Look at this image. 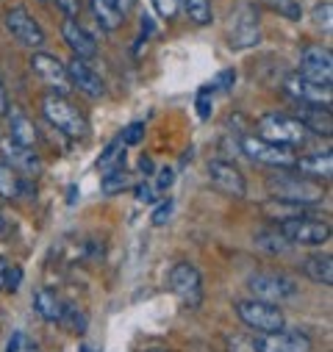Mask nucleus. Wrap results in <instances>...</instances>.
I'll return each mask as SVG.
<instances>
[{
	"label": "nucleus",
	"mask_w": 333,
	"mask_h": 352,
	"mask_svg": "<svg viewBox=\"0 0 333 352\" xmlns=\"http://www.w3.org/2000/svg\"><path fill=\"white\" fill-rule=\"evenodd\" d=\"M267 189L275 200H286L294 206H316L325 200V189L322 184L305 178L300 172H289V169H278L272 178L267 181Z\"/></svg>",
	"instance_id": "f257e3e1"
},
{
	"label": "nucleus",
	"mask_w": 333,
	"mask_h": 352,
	"mask_svg": "<svg viewBox=\"0 0 333 352\" xmlns=\"http://www.w3.org/2000/svg\"><path fill=\"white\" fill-rule=\"evenodd\" d=\"M42 114H45V120H47L56 131H61V133L69 136V139H83V136L89 133L87 117H83L64 95L47 92V95L42 98Z\"/></svg>",
	"instance_id": "f03ea898"
},
{
	"label": "nucleus",
	"mask_w": 333,
	"mask_h": 352,
	"mask_svg": "<svg viewBox=\"0 0 333 352\" xmlns=\"http://www.w3.org/2000/svg\"><path fill=\"white\" fill-rule=\"evenodd\" d=\"M166 283H170V292L175 294V300L184 308L195 311V308L203 305V275H200V270L195 267V263L178 261L170 270V275H166Z\"/></svg>",
	"instance_id": "7ed1b4c3"
},
{
	"label": "nucleus",
	"mask_w": 333,
	"mask_h": 352,
	"mask_svg": "<svg viewBox=\"0 0 333 352\" xmlns=\"http://www.w3.org/2000/svg\"><path fill=\"white\" fill-rule=\"evenodd\" d=\"M236 316L256 333H275V330L286 327V316L278 305H270V302H261L253 297L236 302Z\"/></svg>",
	"instance_id": "20e7f679"
},
{
	"label": "nucleus",
	"mask_w": 333,
	"mask_h": 352,
	"mask_svg": "<svg viewBox=\"0 0 333 352\" xmlns=\"http://www.w3.org/2000/svg\"><path fill=\"white\" fill-rule=\"evenodd\" d=\"M278 233L292 247H322L330 239V225L322 219H314V217H297V219L281 222Z\"/></svg>",
	"instance_id": "39448f33"
},
{
	"label": "nucleus",
	"mask_w": 333,
	"mask_h": 352,
	"mask_svg": "<svg viewBox=\"0 0 333 352\" xmlns=\"http://www.w3.org/2000/svg\"><path fill=\"white\" fill-rule=\"evenodd\" d=\"M239 147H241V153L250 161H259V164H267V166H275V169H292L294 161H297V155L292 153V147L267 142L261 136H241Z\"/></svg>",
	"instance_id": "423d86ee"
},
{
	"label": "nucleus",
	"mask_w": 333,
	"mask_h": 352,
	"mask_svg": "<svg viewBox=\"0 0 333 352\" xmlns=\"http://www.w3.org/2000/svg\"><path fill=\"white\" fill-rule=\"evenodd\" d=\"M259 136L267 139V142H275V144H286V147L303 144L308 139L305 128L294 117L281 114V111H270L259 120Z\"/></svg>",
	"instance_id": "0eeeda50"
},
{
	"label": "nucleus",
	"mask_w": 333,
	"mask_h": 352,
	"mask_svg": "<svg viewBox=\"0 0 333 352\" xmlns=\"http://www.w3.org/2000/svg\"><path fill=\"white\" fill-rule=\"evenodd\" d=\"M261 39V20L253 3H241L228 25V45L233 50H244V47H253Z\"/></svg>",
	"instance_id": "6e6552de"
},
{
	"label": "nucleus",
	"mask_w": 333,
	"mask_h": 352,
	"mask_svg": "<svg viewBox=\"0 0 333 352\" xmlns=\"http://www.w3.org/2000/svg\"><path fill=\"white\" fill-rule=\"evenodd\" d=\"M3 25H6V31L12 34V39H14L17 45H23V47H28V50H42V47H45V31H42V25L31 17V12H28L25 6H12V9H6Z\"/></svg>",
	"instance_id": "1a4fd4ad"
},
{
	"label": "nucleus",
	"mask_w": 333,
	"mask_h": 352,
	"mask_svg": "<svg viewBox=\"0 0 333 352\" xmlns=\"http://www.w3.org/2000/svg\"><path fill=\"white\" fill-rule=\"evenodd\" d=\"M247 286L253 292V300H261L270 305H281L297 294V283L292 278L275 275V272H259L247 280Z\"/></svg>",
	"instance_id": "9d476101"
},
{
	"label": "nucleus",
	"mask_w": 333,
	"mask_h": 352,
	"mask_svg": "<svg viewBox=\"0 0 333 352\" xmlns=\"http://www.w3.org/2000/svg\"><path fill=\"white\" fill-rule=\"evenodd\" d=\"M283 92H286L292 100H297L300 106H325V109H330V98H333V92H330L327 83L308 80V78L300 75V72H289V75L283 78Z\"/></svg>",
	"instance_id": "9b49d317"
},
{
	"label": "nucleus",
	"mask_w": 333,
	"mask_h": 352,
	"mask_svg": "<svg viewBox=\"0 0 333 352\" xmlns=\"http://www.w3.org/2000/svg\"><path fill=\"white\" fill-rule=\"evenodd\" d=\"M28 64H31V72H34L45 86H50L53 95H64V98H67V95L72 92L69 78H67V67H64L53 53L36 50Z\"/></svg>",
	"instance_id": "f8f14e48"
},
{
	"label": "nucleus",
	"mask_w": 333,
	"mask_h": 352,
	"mask_svg": "<svg viewBox=\"0 0 333 352\" xmlns=\"http://www.w3.org/2000/svg\"><path fill=\"white\" fill-rule=\"evenodd\" d=\"M311 336L303 330H275V333H259L253 338L256 352H311Z\"/></svg>",
	"instance_id": "ddd939ff"
},
{
	"label": "nucleus",
	"mask_w": 333,
	"mask_h": 352,
	"mask_svg": "<svg viewBox=\"0 0 333 352\" xmlns=\"http://www.w3.org/2000/svg\"><path fill=\"white\" fill-rule=\"evenodd\" d=\"M67 67V78H69V86L75 92H80L83 98H89V100H100L106 95V83L100 78L98 69H92L89 61H80V58H72Z\"/></svg>",
	"instance_id": "4468645a"
},
{
	"label": "nucleus",
	"mask_w": 333,
	"mask_h": 352,
	"mask_svg": "<svg viewBox=\"0 0 333 352\" xmlns=\"http://www.w3.org/2000/svg\"><path fill=\"white\" fill-rule=\"evenodd\" d=\"M206 172H208L211 186H214V189H219L222 195H230V197H244V195H247L244 175H241V172H239V166H233L230 161L214 158V161H208Z\"/></svg>",
	"instance_id": "2eb2a0df"
},
{
	"label": "nucleus",
	"mask_w": 333,
	"mask_h": 352,
	"mask_svg": "<svg viewBox=\"0 0 333 352\" xmlns=\"http://www.w3.org/2000/svg\"><path fill=\"white\" fill-rule=\"evenodd\" d=\"M0 150H3V161L12 169H17V175H23V178H36L42 172V158L34 147H23L6 136V139H0Z\"/></svg>",
	"instance_id": "dca6fc26"
},
{
	"label": "nucleus",
	"mask_w": 333,
	"mask_h": 352,
	"mask_svg": "<svg viewBox=\"0 0 333 352\" xmlns=\"http://www.w3.org/2000/svg\"><path fill=\"white\" fill-rule=\"evenodd\" d=\"M297 72L305 75L308 80H316V83H327L330 86V78H333V56L327 47H319V45H311L300 53V61H297Z\"/></svg>",
	"instance_id": "f3484780"
},
{
	"label": "nucleus",
	"mask_w": 333,
	"mask_h": 352,
	"mask_svg": "<svg viewBox=\"0 0 333 352\" xmlns=\"http://www.w3.org/2000/svg\"><path fill=\"white\" fill-rule=\"evenodd\" d=\"M61 36L67 42V47L72 50V58H80V61H89L98 56V42L95 36L83 28L78 20H64L61 25Z\"/></svg>",
	"instance_id": "a211bd4d"
},
{
	"label": "nucleus",
	"mask_w": 333,
	"mask_h": 352,
	"mask_svg": "<svg viewBox=\"0 0 333 352\" xmlns=\"http://www.w3.org/2000/svg\"><path fill=\"white\" fill-rule=\"evenodd\" d=\"M6 120H9V139H12V142H17V144H23V147H36L39 131H36L34 120H31L23 109L12 106L9 114H6Z\"/></svg>",
	"instance_id": "6ab92c4d"
},
{
	"label": "nucleus",
	"mask_w": 333,
	"mask_h": 352,
	"mask_svg": "<svg viewBox=\"0 0 333 352\" xmlns=\"http://www.w3.org/2000/svg\"><path fill=\"white\" fill-rule=\"evenodd\" d=\"M64 308H67V300L58 292H53L47 286H42V289L34 292V311H36L39 319H45L50 324H58L61 316H64Z\"/></svg>",
	"instance_id": "aec40b11"
},
{
	"label": "nucleus",
	"mask_w": 333,
	"mask_h": 352,
	"mask_svg": "<svg viewBox=\"0 0 333 352\" xmlns=\"http://www.w3.org/2000/svg\"><path fill=\"white\" fill-rule=\"evenodd\" d=\"M294 120L305 128V133L325 136V139H330V133H333V117H330V109H325V106H303Z\"/></svg>",
	"instance_id": "412c9836"
},
{
	"label": "nucleus",
	"mask_w": 333,
	"mask_h": 352,
	"mask_svg": "<svg viewBox=\"0 0 333 352\" xmlns=\"http://www.w3.org/2000/svg\"><path fill=\"white\" fill-rule=\"evenodd\" d=\"M292 169H297L300 175H305V178H311V181H327L330 175H333V158H330V153H311V155H300L297 161H294V166Z\"/></svg>",
	"instance_id": "4be33fe9"
},
{
	"label": "nucleus",
	"mask_w": 333,
	"mask_h": 352,
	"mask_svg": "<svg viewBox=\"0 0 333 352\" xmlns=\"http://www.w3.org/2000/svg\"><path fill=\"white\" fill-rule=\"evenodd\" d=\"M303 272L308 275V280L319 283V286H330L333 283V258L327 252H316L308 255L303 261Z\"/></svg>",
	"instance_id": "5701e85b"
},
{
	"label": "nucleus",
	"mask_w": 333,
	"mask_h": 352,
	"mask_svg": "<svg viewBox=\"0 0 333 352\" xmlns=\"http://www.w3.org/2000/svg\"><path fill=\"white\" fill-rule=\"evenodd\" d=\"M261 211H264V217L267 219H272V222H286V219H297V217H308V208L305 206H294V203H286V200H275V197H270V200H264L261 203Z\"/></svg>",
	"instance_id": "b1692460"
},
{
	"label": "nucleus",
	"mask_w": 333,
	"mask_h": 352,
	"mask_svg": "<svg viewBox=\"0 0 333 352\" xmlns=\"http://www.w3.org/2000/svg\"><path fill=\"white\" fill-rule=\"evenodd\" d=\"M89 6H92V14H95V20L103 31H117L125 20L122 12L111 3V0H89Z\"/></svg>",
	"instance_id": "393cba45"
},
{
	"label": "nucleus",
	"mask_w": 333,
	"mask_h": 352,
	"mask_svg": "<svg viewBox=\"0 0 333 352\" xmlns=\"http://www.w3.org/2000/svg\"><path fill=\"white\" fill-rule=\"evenodd\" d=\"M181 6H184V14L192 25L203 28L214 20V9H211V0H181Z\"/></svg>",
	"instance_id": "a878e982"
},
{
	"label": "nucleus",
	"mask_w": 333,
	"mask_h": 352,
	"mask_svg": "<svg viewBox=\"0 0 333 352\" xmlns=\"http://www.w3.org/2000/svg\"><path fill=\"white\" fill-rule=\"evenodd\" d=\"M20 286H23V270L14 261L0 258V292L14 294V292H20Z\"/></svg>",
	"instance_id": "bb28decb"
},
{
	"label": "nucleus",
	"mask_w": 333,
	"mask_h": 352,
	"mask_svg": "<svg viewBox=\"0 0 333 352\" xmlns=\"http://www.w3.org/2000/svg\"><path fill=\"white\" fill-rule=\"evenodd\" d=\"M128 186H131V175H128V169H125V166H117V169H109V172H103L100 192H103L106 197H114V195L125 192Z\"/></svg>",
	"instance_id": "cd10ccee"
},
{
	"label": "nucleus",
	"mask_w": 333,
	"mask_h": 352,
	"mask_svg": "<svg viewBox=\"0 0 333 352\" xmlns=\"http://www.w3.org/2000/svg\"><path fill=\"white\" fill-rule=\"evenodd\" d=\"M20 189H23V175H17V169H12L6 161H0V197L17 200Z\"/></svg>",
	"instance_id": "c85d7f7f"
},
{
	"label": "nucleus",
	"mask_w": 333,
	"mask_h": 352,
	"mask_svg": "<svg viewBox=\"0 0 333 352\" xmlns=\"http://www.w3.org/2000/svg\"><path fill=\"white\" fill-rule=\"evenodd\" d=\"M253 244L259 247V250H264V252H270V255H278V252H286L292 244L278 233V228L275 230H261V233H256L253 236Z\"/></svg>",
	"instance_id": "c756f323"
},
{
	"label": "nucleus",
	"mask_w": 333,
	"mask_h": 352,
	"mask_svg": "<svg viewBox=\"0 0 333 352\" xmlns=\"http://www.w3.org/2000/svg\"><path fill=\"white\" fill-rule=\"evenodd\" d=\"M117 166H125V144L120 142V136L114 142H109V147L98 158V169L100 172H109V169H117Z\"/></svg>",
	"instance_id": "7c9ffc66"
},
{
	"label": "nucleus",
	"mask_w": 333,
	"mask_h": 352,
	"mask_svg": "<svg viewBox=\"0 0 333 352\" xmlns=\"http://www.w3.org/2000/svg\"><path fill=\"white\" fill-rule=\"evenodd\" d=\"M58 324H61V327H67L69 333L80 336V333H87V324H89V319H87V314H83L78 305L67 302V308H64V316H61V322H58Z\"/></svg>",
	"instance_id": "2f4dec72"
},
{
	"label": "nucleus",
	"mask_w": 333,
	"mask_h": 352,
	"mask_svg": "<svg viewBox=\"0 0 333 352\" xmlns=\"http://www.w3.org/2000/svg\"><path fill=\"white\" fill-rule=\"evenodd\" d=\"M270 6L278 12V14H283L286 20H300L303 17V6H300V0H270Z\"/></svg>",
	"instance_id": "473e14b6"
},
{
	"label": "nucleus",
	"mask_w": 333,
	"mask_h": 352,
	"mask_svg": "<svg viewBox=\"0 0 333 352\" xmlns=\"http://www.w3.org/2000/svg\"><path fill=\"white\" fill-rule=\"evenodd\" d=\"M153 6L161 20H175L181 12V0H153Z\"/></svg>",
	"instance_id": "72a5a7b5"
},
{
	"label": "nucleus",
	"mask_w": 333,
	"mask_h": 352,
	"mask_svg": "<svg viewBox=\"0 0 333 352\" xmlns=\"http://www.w3.org/2000/svg\"><path fill=\"white\" fill-rule=\"evenodd\" d=\"M144 139V122H131L122 133H120V142L125 144V147H131V144H139Z\"/></svg>",
	"instance_id": "f704fd0d"
},
{
	"label": "nucleus",
	"mask_w": 333,
	"mask_h": 352,
	"mask_svg": "<svg viewBox=\"0 0 333 352\" xmlns=\"http://www.w3.org/2000/svg\"><path fill=\"white\" fill-rule=\"evenodd\" d=\"M211 95H214L211 83L203 86V89L197 92V117H200V120H208V117H211Z\"/></svg>",
	"instance_id": "c9c22d12"
},
{
	"label": "nucleus",
	"mask_w": 333,
	"mask_h": 352,
	"mask_svg": "<svg viewBox=\"0 0 333 352\" xmlns=\"http://www.w3.org/2000/svg\"><path fill=\"white\" fill-rule=\"evenodd\" d=\"M236 83V69H222L217 78H214V83H211V89L217 92H230V86Z\"/></svg>",
	"instance_id": "e433bc0d"
},
{
	"label": "nucleus",
	"mask_w": 333,
	"mask_h": 352,
	"mask_svg": "<svg viewBox=\"0 0 333 352\" xmlns=\"http://www.w3.org/2000/svg\"><path fill=\"white\" fill-rule=\"evenodd\" d=\"M170 217H173V200H164V203H158V208L153 211V225L155 228H161V225H166L170 222Z\"/></svg>",
	"instance_id": "4c0bfd02"
},
{
	"label": "nucleus",
	"mask_w": 333,
	"mask_h": 352,
	"mask_svg": "<svg viewBox=\"0 0 333 352\" xmlns=\"http://www.w3.org/2000/svg\"><path fill=\"white\" fill-rule=\"evenodd\" d=\"M133 197H136V203H142V206H153V203H155V186L139 184V186H133Z\"/></svg>",
	"instance_id": "58836bf2"
},
{
	"label": "nucleus",
	"mask_w": 333,
	"mask_h": 352,
	"mask_svg": "<svg viewBox=\"0 0 333 352\" xmlns=\"http://www.w3.org/2000/svg\"><path fill=\"white\" fill-rule=\"evenodd\" d=\"M330 12H333L330 3H319V6L314 9V20H316V25L325 28V31H330Z\"/></svg>",
	"instance_id": "ea45409f"
},
{
	"label": "nucleus",
	"mask_w": 333,
	"mask_h": 352,
	"mask_svg": "<svg viewBox=\"0 0 333 352\" xmlns=\"http://www.w3.org/2000/svg\"><path fill=\"white\" fill-rule=\"evenodd\" d=\"M175 184V169L173 166H164V169H158V192H164V189H170Z\"/></svg>",
	"instance_id": "a19ab883"
},
{
	"label": "nucleus",
	"mask_w": 333,
	"mask_h": 352,
	"mask_svg": "<svg viewBox=\"0 0 333 352\" xmlns=\"http://www.w3.org/2000/svg\"><path fill=\"white\" fill-rule=\"evenodd\" d=\"M56 6L67 14V20H75L80 12V0H56Z\"/></svg>",
	"instance_id": "79ce46f5"
},
{
	"label": "nucleus",
	"mask_w": 333,
	"mask_h": 352,
	"mask_svg": "<svg viewBox=\"0 0 333 352\" xmlns=\"http://www.w3.org/2000/svg\"><path fill=\"white\" fill-rule=\"evenodd\" d=\"M9 109H12V98H9V89L3 83V75H0V117H6Z\"/></svg>",
	"instance_id": "37998d69"
},
{
	"label": "nucleus",
	"mask_w": 333,
	"mask_h": 352,
	"mask_svg": "<svg viewBox=\"0 0 333 352\" xmlns=\"http://www.w3.org/2000/svg\"><path fill=\"white\" fill-rule=\"evenodd\" d=\"M20 344H23V333H14L6 344V352H20Z\"/></svg>",
	"instance_id": "c03bdc74"
},
{
	"label": "nucleus",
	"mask_w": 333,
	"mask_h": 352,
	"mask_svg": "<svg viewBox=\"0 0 333 352\" xmlns=\"http://www.w3.org/2000/svg\"><path fill=\"white\" fill-rule=\"evenodd\" d=\"M111 3H114V6L122 12V17H125V14L133 9V3H136V0H111Z\"/></svg>",
	"instance_id": "a18cd8bd"
},
{
	"label": "nucleus",
	"mask_w": 333,
	"mask_h": 352,
	"mask_svg": "<svg viewBox=\"0 0 333 352\" xmlns=\"http://www.w3.org/2000/svg\"><path fill=\"white\" fill-rule=\"evenodd\" d=\"M139 169H142L144 175H150V172H153V161H150V158H142V161H139Z\"/></svg>",
	"instance_id": "49530a36"
},
{
	"label": "nucleus",
	"mask_w": 333,
	"mask_h": 352,
	"mask_svg": "<svg viewBox=\"0 0 333 352\" xmlns=\"http://www.w3.org/2000/svg\"><path fill=\"white\" fill-rule=\"evenodd\" d=\"M142 352H173V349H166V346H144Z\"/></svg>",
	"instance_id": "de8ad7c7"
},
{
	"label": "nucleus",
	"mask_w": 333,
	"mask_h": 352,
	"mask_svg": "<svg viewBox=\"0 0 333 352\" xmlns=\"http://www.w3.org/2000/svg\"><path fill=\"white\" fill-rule=\"evenodd\" d=\"M6 228V222H3V217H0V230H3Z\"/></svg>",
	"instance_id": "09e8293b"
},
{
	"label": "nucleus",
	"mask_w": 333,
	"mask_h": 352,
	"mask_svg": "<svg viewBox=\"0 0 333 352\" xmlns=\"http://www.w3.org/2000/svg\"><path fill=\"white\" fill-rule=\"evenodd\" d=\"M42 3H47V0H42Z\"/></svg>",
	"instance_id": "8fccbe9b"
}]
</instances>
